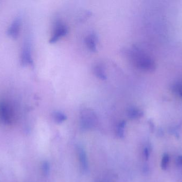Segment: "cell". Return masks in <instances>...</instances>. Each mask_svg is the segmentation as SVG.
I'll list each match as a JSON object with an SVG mask.
<instances>
[{"mask_svg":"<svg viewBox=\"0 0 182 182\" xmlns=\"http://www.w3.org/2000/svg\"><path fill=\"white\" fill-rule=\"evenodd\" d=\"M22 23V15H18L10 24L7 28V35L10 38L17 39L20 34Z\"/></svg>","mask_w":182,"mask_h":182,"instance_id":"3","label":"cell"},{"mask_svg":"<svg viewBox=\"0 0 182 182\" xmlns=\"http://www.w3.org/2000/svg\"><path fill=\"white\" fill-rule=\"evenodd\" d=\"M33 47L31 33L27 32L25 35L20 51V63L23 66L27 67L34 64Z\"/></svg>","mask_w":182,"mask_h":182,"instance_id":"2","label":"cell"},{"mask_svg":"<svg viewBox=\"0 0 182 182\" xmlns=\"http://www.w3.org/2000/svg\"><path fill=\"white\" fill-rule=\"evenodd\" d=\"M149 150L147 148H146L144 151V157H146V159H147L149 155Z\"/></svg>","mask_w":182,"mask_h":182,"instance_id":"11","label":"cell"},{"mask_svg":"<svg viewBox=\"0 0 182 182\" xmlns=\"http://www.w3.org/2000/svg\"><path fill=\"white\" fill-rule=\"evenodd\" d=\"M42 172L44 175L46 176V175H48L50 170L49 164L48 162H46V161L43 162L42 165Z\"/></svg>","mask_w":182,"mask_h":182,"instance_id":"10","label":"cell"},{"mask_svg":"<svg viewBox=\"0 0 182 182\" xmlns=\"http://www.w3.org/2000/svg\"><path fill=\"white\" fill-rule=\"evenodd\" d=\"M125 124L126 122L124 121H122L120 122L117 126L116 134L120 139H123L124 137V128Z\"/></svg>","mask_w":182,"mask_h":182,"instance_id":"8","label":"cell"},{"mask_svg":"<svg viewBox=\"0 0 182 182\" xmlns=\"http://www.w3.org/2000/svg\"><path fill=\"white\" fill-rule=\"evenodd\" d=\"M81 119L83 125L86 128L94 127L97 123V117L91 109H83L81 112Z\"/></svg>","mask_w":182,"mask_h":182,"instance_id":"4","label":"cell"},{"mask_svg":"<svg viewBox=\"0 0 182 182\" xmlns=\"http://www.w3.org/2000/svg\"><path fill=\"white\" fill-rule=\"evenodd\" d=\"M77 154H78L80 166H81L82 169H83L84 170L88 169V159H87L86 154L85 152L84 151V149L80 147H78L77 148Z\"/></svg>","mask_w":182,"mask_h":182,"instance_id":"5","label":"cell"},{"mask_svg":"<svg viewBox=\"0 0 182 182\" xmlns=\"http://www.w3.org/2000/svg\"><path fill=\"white\" fill-rule=\"evenodd\" d=\"M177 162H178V164H182V157H180L178 158Z\"/></svg>","mask_w":182,"mask_h":182,"instance_id":"12","label":"cell"},{"mask_svg":"<svg viewBox=\"0 0 182 182\" xmlns=\"http://www.w3.org/2000/svg\"><path fill=\"white\" fill-rule=\"evenodd\" d=\"M18 108V102L12 97L4 95L0 97V122L11 125L16 122Z\"/></svg>","mask_w":182,"mask_h":182,"instance_id":"1","label":"cell"},{"mask_svg":"<svg viewBox=\"0 0 182 182\" xmlns=\"http://www.w3.org/2000/svg\"><path fill=\"white\" fill-rule=\"evenodd\" d=\"M53 117L55 121L58 124L64 122L67 119L66 115L64 114L62 112L58 111L53 112Z\"/></svg>","mask_w":182,"mask_h":182,"instance_id":"7","label":"cell"},{"mask_svg":"<svg viewBox=\"0 0 182 182\" xmlns=\"http://www.w3.org/2000/svg\"><path fill=\"white\" fill-rule=\"evenodd\" d=\"M143 115V112L136 108H130L127 111L128 118L131 119L140 118Z\"/></svg>","mask_w":182,"mask_h":182,"instance_id":"6","label":"cell"},{"mask_svg":"<svg viewBox=\"0 0 182 182\" xmlns=\"http://www.w3.org/2000/svg\"><path fill=\"white\" fill-rule=\"evenodd\" d=\"M170 162V157L167 154H165L164 155L161 160V166L162 168V169H166L168 166V164Z\"/></svg>","mask_w":182,"mask_h":182,"instance_id":"9","label":"cell"}]
</instances>
